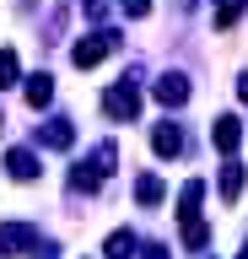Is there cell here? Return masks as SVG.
<instances>
[{"label":"cell","mask_w":248,"mask_h":259,"mask_svg":"<svg viewBox=\"0 0 248 259\" xmlns=\"http://www.w3.org/2000/svg\"><path fill=\"white\" fill-rule=\"evenodd\" d=\"M6 173L17 178V184H27V178H38V157L17 146V151H6Z\"/></svg>","instance_id":"cell-9"},{"label":"cell","mask_w":248,"mask_h":259,"mask_svg":"<svg viewBox=\"0 0 248 259\" xmlns=\"http://www.w3.org/2000/svg\"><path fill=\"white\" fill-rule=\"evenodd\" d=\"M103 113H108V119H135V113H140V92H135V87H108V92H103Z\"/></svg>","instance_id":"cell-3"},{"label":"cell","mask_w":248,"mask_h":259,"mask_svg":"<svg viewBox=\"0 0 248 259\" xmlns=\"http://www.w3.org/2000/svg\"><path fill=\"white\" fill-rule=\"evenodd\" d=\"M135 200H140V205H157V200H162V178H157V173H146L140 184H135Z\"/></svg>","instance_id":"cell-13"},{"label":"cell","mask_w":248,"mask_h":259,"mask_svg":"<svg viewBox=\"0 0 248 259\" xmlns=\"http://www.w3.org/2000/svg\"><path fill=\"white\" fill-rule=\"evenodd\" d=\"M114 157H119V146H114V141H103L97 151H92V157H86L81 167H76V173H70V189L92 194V189H97V184H103V178L114 173Z\"/></svg>","instance_id":"cell-1"},{"label":"cell","mask_w":248,"mask_h":259,"mask_svg":"<svg viewBox=\"0 0 248 259\" xmlns=\"http://www.w3.org/2000/svg\"><path fill=\"white\" fill-rule=\"evenodd\" d=\"M130 254H135V232L124 227V232H114V238H108V259H130Z\"/></svg>","instance_id":"cell-15"},{"label":"cell","mask_w":248,"mask_h":259,"mask_svg":"<svg viewBox=\"0 0 248 259\" xmlns=\"http://www.w3.org/2000/svg\"><path fill=\"white\" fill-rule=\"evenodd\" d=\"M108 11V0H86V16H103Z\"/></svg>","instance_id":"cell-19"},{"label":"cell","mask_w":248,"mask_h":259,"mask_svg":"<svg viewBox=\"0 0 248 259\" xmlns=\"http://www.w3.org/2000/svg\"><path fill=\"white\" fill-rule=\"evenodd\" d=\"M146 259H167V248H162V243H151V248H146Z\"/></svg>","instance_id":"cell-20"},{"label":"cell","mask_w":248,"mask_h":259,"mask_svg":"<svg viewBox=\"0 0 248 259\" xmlns=\"http://www.w3.org/2000/svg\"><path fill=\"white\" fill-rule=\"evenodd\" d=\"M157 103H167V108H178V103H189V76H178V70H167V76H157Z\"/></svg>","instance_id":"cell-5"},{"label":"cell","mask_w":248,"mask_h":259,"mask_svg":"<svg viewBox=\"0 0 248 259\" xmlns=\"http://www.w3.org/2000/svg\"><path fill=\"white\" fill-rule=\"evenodd\" d=\"M151 151H157V157H178L183 151V130L178 124H157L151 130Z\"/></svg>","instance_id":"cell-7"},{"label":"cell","mask_w":248,"mask_h":259,"mask_svg":"<svg viewBox=\"0 0 248 259\" xmlns=\"http://www.w3.org/2000/svg\"><path fill=\"white\" fill-rule=\"evenodd\" d=\"M237 16H243V0H221V6H216V27L227 32L232 22H237Z\"/></svg>","instance_id":"cell-16"},{"label":"cell","mask_w":248,"mask_h":259,"mask_svg":"<svg viewBox=\"0 0 248 259\" xmlns=\"http://www.w3.org/2000/svg\"><path fill=\"white\" fill-rule=\"evenodd\" d=\"M114 49H119V32H92V38H81V44L70 49V60H76V65H81V70H86V65L108 60Z\"/></svg>","instance_id":"cell-2"},{"label":"cell","mask_w":248,"mask_h":259,"mask_svg":"<svg viewBox=\"0 0 248 259\" xmlns=\"http://www.w3.org/2000/svg\"><path fill=\"white\" fill-rule=\"evenodd\" d=\"M211 141H216V151H221V157H232V151H237V141H243V124H237L232 113H221V119H216V130H211Z\"/></svg>","instance_id":"cell-6"},{"label":"cell","mask_w":248,"mask_h":259,"mask_svg":"<svg viewBox=\"0 0 248 259\" xmlns=\"http://www.w3.org/2000/svg\"><path fill=\"white\" fill-rule=\"evenodd\" d=\"M200 200H205V178H189L178 194V222H194L200 216Z\"/></svg>","instance_id":"cell-8"},{"label":"cell","mask_w":248,"mask_h":259,"mask_svg":"<svg viewBox=\"0 0 248 259\" xmlns=\"http://www.w3.org/2000/svg\"><path fill=\"white\" fill-rule=\"evenodd\" d=\"M0 87H17V49H0Z\"/></svg>","instance_id":"cell-17"},{"label":"cell","mask_w":248,"mask_h":259,"mask_svg":"<svg viewBox=\"0 0 248 259\" xmlns=\"http://www.w3.org/2000/svg\"><path fill=\"white\" fill-rule=\"evenodd\" d=\"M124 11H130V16H146V11H151V0H124Z\"/></svg>","instance_id":"cell-18"},{"label":"cell","mask_w":248,"mask_h":259,"mask_svg":"<svg viewBox=\"0 0 248 259\" xmlns=\"http://www.w3.org/2000/svg\"><path fill=\"white\" fill-rule=\"evenodd\" d=\"M0 124H6V119H0Z\"/></svg>","instance_id":"cell-23"},{"label":"cell","mask_w":248,"mask_h":259,"mask_svg":"<svg viewBox=\"0 0 248 259\" xmlns=\"http://www.w3.org/2000/svg\"><path fill=\"white\" fill-rule=\"evenodd\" d=\"M38 141H43V146H54V151H65V146L76 141V130H70V119H49V124L38 130Z\"/></svg>","instance_id":"cell-10"},{"label":"cell","mask_w":248,"mask_h":259,"mask_svg":"<svg viewBox=\"0 0 248 259\" xmlns=\"http://www.w3.org/2000/svg\"><path fill=\"white\" fill-rule=\"evenodd\" d=\"M33 259H54V248H49V243H43V248H33Z\"/></svg>","instance_id":"cell-21"},{"label":"cell","mask_w":248,"mask_h":259,"mask_svg":"<svg viewBox=\"0 0 248 259\" xmlns=\"http://www.w3.org/2000/svg\"><path fill=\"white\" fill-rule=\"evenodd\" d=\"M237 97H243V103H248V76H243V81H237Z\"/></svg>","instance_id":"cell-22"},{"label":"cell","mask_w":248,"mask_h":259,"mask_svg":"<svg viewBox=\"0 0 248 259\" xmlns=\"http://www.w3.org/2000/svg\"><path fill=\"white\" fill-rule=\"evenodd\" d=\"M22 92H27V103H33V108H49V103H54V81H49V76H27V87H22Z\"/></svg>","instance_id":"cell-11"},{"label":"cell","mask_w":248,"mask_h":259,"mask_svg":"<svg viewBox=\"0 0 248 259\" xmlns=\"http://www.w3.org/2000/svg\"><path fill=\"white\" fill-rule=\"evenodd\" d=\"M205 243H211V227L200 222V216H194V222H183V248H205Z\"/></svg>","instance_id":"cell-14"},{"label":"cell","mask_w":248,"mask_h":259,"mask_svg":"<svg viewBox=\"0 0 248 259\" xmlns=\"http://www.w3.org/2000/svg\"><path fill=\"white\" fill-rule=\"evenodd\" d=\"M237 194H243V167L221 162V200H237Z\"/></svg>","instance_id":"cell-12"},{"label":"cell","mask_w":248,"mask_h":259,"mask_svg":"<svg viewBox=\"0 0 248 259\" xmlns=\"http://www.w3.org/2000/svg\"><path fill=\"white\" fill-rule=\"evenodd\" d=\"M22 248H38V227L6 222V227H0V254H22Z\"/></svg>","instance_id":"cell-4"}]
</instances>
